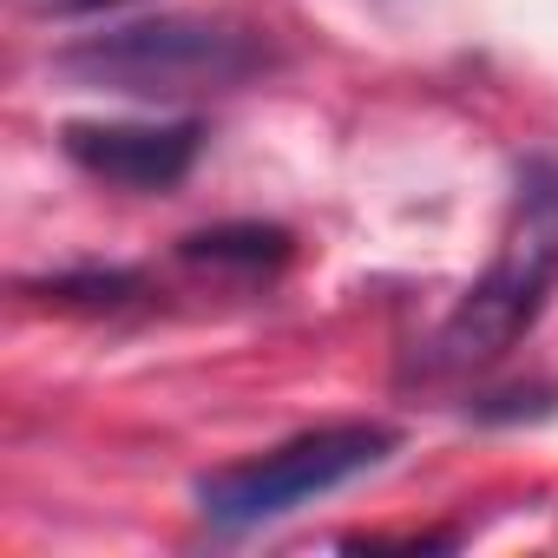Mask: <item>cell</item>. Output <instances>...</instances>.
<instances>
[{"mask_svg": "<svg viewBox=\"0 0 558 558\" xmlns=\"http://www.w3.org/2000/svg\"><path fill=\"white\" fill-rule=\"evenodd\" d=\"M558 290V165L532 158L512 191L506 236L486 263V276L453 303L440 336L427 342V368H480L506 355Z\"/></svg>", "mask_w": 558, "mask_h": 558, "instance_id": "1", "label": "cell"}, {"mask_svg": "<svg viewBox=\"0 0 558 558\" xmlns=\"http://www.w3.org/2000/svg\"><path fill=\"white\" fill-rule=\"evenodd\" d=\"M66 80L125 99H191V93H236L269 66V47L223 21H132L93 34L53 60Z\"/></svg>", "mask_w": 558, "mask_h": 558, "instance_id": "2", "label": "cell"}, {"mask_svg": "<svg viewBox=\"0 0 558 558\" xmlns=\"http://www.w3.org/2000/svg\"><path fill=\"white\" fill-rule=\"evenodd\" d=\"M401 447L395 427L381 421H342V427H316V434H296L283 447H269L263 460H243V466H223V473H204L197 480V506L210 525L223 532H250V525H269L283 519L362 473H375L388 453Z\"/></svg>", "mask_w": 558, "mask_h": 558, "instance_id": "3", "label": "cell"}, {"mask_svg": "<svg viewBox=\"0 0 558 558\" xmlns=\"http://www.w3.org/2000/svg\"><path fill=\"white\" fill-rule=\"evenodd\" d=\"M60 151L112 184V191H171L184 184V171L204 151V125L197 119H151V125H66Z\"/></svg>", "mask_w": 558, "mask_h": 558, "instance_id": "4", "label": "cell"}, {"mask_svg": "<svg viewBox=\"0 0 558 558\" xmlns=\"http://www.w3.org/2000/svg\"><path fill=\"white\" fill-rule=\"evenodd\" d=\"M184 256L191 263H210V269H276L290 256V230H269V223H230V230H197L184 236Z\"/></svg>", "mask_w": 558, "mask_h": 558, "instance_id": "5", "label": "cell"}, {"mask_svg": "<svg viewBox=\"0 0 558 558\" xmlns=\"http://www.w3.org/2000/svg\"><path fill=\"white\" fill-rule=\"evenodd\" d=\"M34 14H53V21H73V14H106V8H125V0H27Z\"/></svg>", "mask_w": 558, "mask_h": 558, "instance_id": "6", "label": "cell"}]
</instances>
